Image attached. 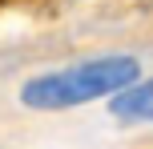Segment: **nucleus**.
<instances>
[{"instance_id":"nucleus-1","label":"nucleus","mask_w":153,"mask_h":149,"mask_svg":"<svg viewBox=\"0 0 153 149\" xmlns=\"http://www.w3.org/2000/svg\"><path fill=\"white\" fill-rule=\"evenodd\" d=\"M141 81V61L129 53H109V56H93V61L69 64L56 73H40V77L20 85V105L40 113L53 109H73V105H89V101H113L117 93H125L129 85Z\"/></svg>"},{"instance_id":"nucleus-2","label":"nucleus","mask_w":153,"mask_h":149,"mask_svg":"<svg viewBox=\"0 0 153 149\" xmlns=\"http://www.w3.org/2000/svg\"><path fill=\"white\" fill-rule=\"evenodd\" d=\"M109 113L121 125H153V77L129 85L125 93H117L109 101Z\"/></svg>"}]
</instances>
